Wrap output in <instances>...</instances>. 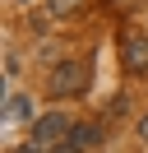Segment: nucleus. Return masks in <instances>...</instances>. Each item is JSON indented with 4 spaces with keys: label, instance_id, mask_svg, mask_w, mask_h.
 I'll use <instances>...</instances> for the list:
<instances>
[{
    "label": "nucleus",
    "instance_id": "nucleus-1",
    "mask_svg": "<svg viewBox=\"0 0 148 153\" xmlns=\"http://www.w3.org/2000/svg\"><path fill=\"white\" fill-rule=\"evenodd\" d=\"M88 88V60L74 56V60H60V65L51 70V79H46V93L51 97H70V93H83Z\"/></svg>",
    "mask_w": 148,
    "mask_h": 153
},
{
    "label": "nucleus",
    "instance_id": "nucleus-2",
    "mask_svg": "<svg viewBox=\"0 0 148 153\" xmlns=\"http://www.w3.org/2000/svg\"><path fill=\"white\" fill-rule=\"evenodd\" d=\"M74 134V125L65 121L60 111H46V116H37V125H33V139H28V149H37V153H51V149H60L65 139Z\"/></svg>",
    "mask_w": 148,
    "mask_h": 153
},
{
    "label": "nucleus",
    "instance_id": "nucleus-3",
    "mask_svg": "<svg viewBox=\"0 0 148 153\" xmlns=\"http://www.w3.org/2000/svg\"><path fill=\"white\" fill-rule=\"evenodd\" d=\"M120 60H125L130 74H144L148 70V33H125L120 37Z\"/></svg>",
    "mask_w": 148,
    "mask_h": 153
},
{
    "label": "nucleus",
    "instance_id": "nucleus-4",
    "mask_svg": "<svg viewBox=\"0 0 148 153\" xmlns=\"http://www.w3.org/2000/svg\"><path fill=\"white\" fill-rule=\"evenodd\" d=\"M97 139H102L97 125H92V121H79V125H74V134H70V149H74V153H88Z\"/></svg>",
    "mask_w": 148,
    "mask_h": 153
},
{
    "label": "nucleus",
    "instance_id": "nucleus-5",
    "mask_svg": "<svg viewBox=\"0 0 148 153\" xmlns=\"http://www.w3.org/2000/svg\"><path fill=\"white\" fill-rule=\"evenodd\" d=\"M5 116H9V121H33V97L14 93V97L5 102Z\"/></svg>",
    "mask_w": 148,
    "mask_h": 153
},
{
    "label": "nucleus",
    "instance_id": "nucleus-6",
    "mask_svg": "<svg viewBox=\"0 0 148 153\" xmlns=\"http://www.w3.org/2000/svg\"><path fill=\"white\" fill-rule=\"evenodd\" d=\"M79 5H83V0H51L56 14H70V10H79Z\"/></svg>",
    "mask_w": 148,
    "mask_h": 153
},
{
    "label": "nucleus",
    "instance_id": "nucleus-7",
    "mask_svg": "<svg viewBox=\"0 0 148 153\" xmlns=\"http://www.w3.org/2000/svg\"><path fill=\"white\" fill-rule=\"evenodd\" d=\"M139 139L148 144V116H144V121H139Z\"/></svg>",
    "mask_w": 148,
    "mask_h": 153
},
{
    "label": "nucleus",
    "instance_id": "nucleus-8",
    "mask_svg": "<svg viewBox=\"0 0 148 153\" xmlns=\"http://www.w3.org/2000/svg\"><path fill=\"white\" fill-rule=\"evenodd\" d=\"M18 153H37V149H18Z\"/></svg>",
    "mask_w": 148,
    "mask_h": 153
}]
</instances>
